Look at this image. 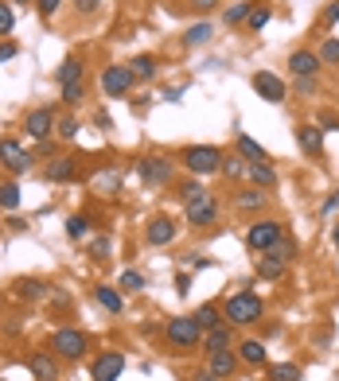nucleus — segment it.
<instances>
[{
    "mask_svg": "<svg viewBox=\"0 0 339 381\" xmlns=\"http://www.w3.org/2000/svg\"><path fill=\"white\" fill-rule=\"evenodd\" d=\"M164 339H168L172 350H191V346H199V339H203V327L195 323V315H176V319H168V327H164Z\"/></svg>",
    "mask_w": 339,
    "mask_h": 381,
    "instance_id": "nucleus-1",
    "label": "nucleus"
},
{
    "mask_svg": "<svg viewBox=\"0 0 339 381\" xmlns=\"http://www.w3.org/2000/svg\"><path fill=\"white\" fill-rule=\"evenodd\" d=\"M183 167L195 171V175H215V171H222V152L211 148V144H191L183 152Z\"/></svg>",
    "mask_w": 339,
    "mask_h": 381,
    "instance_id": "nucleus-2",
    "label": "nucleus"
},
{
    "mask_svg": "<svg viewBox=\"0 0 339 381\" xmlns=\"http://www.w3.org/2000/svg\"><path fill=\"white\" fill-rule=\"evenodd\" d=\"M261 299L257 296H250V292H238V296H231L226 299V308H222V315L234 323V327H246V323H257L261 319Z\"/></svg>",
    "mask_w": 339,
    "mask_h": 381,
    "instance_id": "nucleus-3",
    "label": "nucleus"
},
{
    "mask_svg": "<svg viewBox=\"0 0 339 381\" xmlns=\"http://www.w3.org/2000/svg\"><path fill=\"white\" fill-rule=\"evenodd\" d=\"M51 346H55V354L59 358H82L86 346H90V339H86L82 331H74V327H59V331L51 334Z\"/></svg>",
    "mask_w": 339,
    "mask_h": 381,
    "instance_id": "nucleus-4",
    "label": "nucleus"
},
{
    "mask_svg": "<svg viewBox=\"0 0 339 381\" xmlns=\"http://www.w3.org/2000/svg\"><path fill=\"white\" fill-rule=\"evenodd\" d=\"M281 238H285V230H281L277 222H257V226H250V234H246V245L257 253H269Z\"/></svg>",
    "mask_w": 339,
    "mask_h": 381,
    "instance_id": "nucleus-5",
    "label": "nucleus"
},
{
    "mask_svg": "<svg viewBox=\"0 0 339 381\" xmlns=\"http://www.w3.org/2000/svg\"><path fill=\"white\" fill-rule=\"evenodd\" d=\"M121 373H125V354H117V350L97 354L94 366H90V378H94V381H117Z\"/></svg>",
    "mask_w": 339,
    "mask_h": 381,
    "instance_id": "nucleus-6",
    "label": "nucleus"
},
{
    "mask_svg": "<svg viewBox=\"0 0 339 381\" xmlns=\"http://www.w3.org/2000/svg\"><path fill=\"white\" fill-rule=\"evenodd\" d=\"M254 90L261 101H269V106H277V101H285V94H289V86L281 82L273 71H257L254 74Z\"/></svg>",
    "mask_w": 339,
    "mask_h": 381,
    "instance_id": "nucleus-7",
    "label": "nucleus"
},
{
    "mask_svg": "<svg viewBox=\"0 0 339 381\" xmlns=\"http://www.w3.org/2000/svg\"><path fill=\"white\" fill-rule=\"evenodd\" d=\"M133 71L129 66H106L102 71V90H106V97H121L129 94V86H133Z\"/></svg>",
    "mask_w": 339,
    "mask_h": 381,
    "instance_id": "nucleus-8",
    "label": "nucleus"
},
{
    "mask_svg": "<svg viewBox=\"0 0 339 381\" xmlns=\"http://www.w3.org/2000/svg\"><path fill=\"white\" fill-rule=\"evenodd\" d=\"M183 214H187V222H191V226H211V222H215L218 218V203H215V195H203V199H195V203H187L183 206Z\"/></svg>",
    "mask_w": 339,
    "mask_h": 381,
    "instance_id": "nucleus-9",
    "label": "nucleus"
},
{
    "mask_svg": "<svg viewBox=\"0 0 339 381\" xmlns=\"http://www.w3.org/2000/svg\"><path fill=\"white\" fill-rule=\"evenodd\" d=\"M137 171H141V179H145V183L160 187V183H168V179H172V160H164V156H148V160H141V164H137Z\"/></svg>",
    "mask_w": 339,
    "mask_h": 381,
    "instance_id": "nucleus-10",
    "label": "nucleus"
},
{
    "mask_svg": "<svg viewBox=\"0 0 339 381\" xmlns=\"http://www.w3.org/2000/svg\"><path fill=\"white\" fill-rule=\"evenodd\" d=\"M0 160H4V167L16 171V175H24L27 167H32V156H27L24 148L12 140V136H8V140H0Z\"/></svg>",
    "mask_w": 339,
    "mask_h": 381,
    "instance_id": "nucleus-11",
    "label": "nucleus"
},
{
    "mask_svg": "<svg viewBox=\"0 0 339 381\" xmlns=\"http://www.w3.org/2000/svg\"><path fill=\"white\" fill-rule=\"evenodd\" d=\"M24 129H27V136L47 140V132L55 129V113H51V109H32V113H27V121H24Z\"/></svg>",
    "mask_w": 339,
    "mask_h": 381,
    "instance_id": "nucleus-12",
    "label": "nucleus"
},
{
    "mask_svg": "<svg viewBox=\"0 0 339 381\" xmlns=\"http://www.w3.org/2000/svg\"><path fill=\"white\" fill-rule=\"evenodd\" d=\"M289 71L296 74V78H316V71H320V55H312V51H292Z\"/></svg>",
    "mask_w": 339,
    "mask_h": 381,
    "instance_id": "nucleus-13",
    "label": "nucleus"
},
{
    "mask_svg": "<svg viewBox=\"0 0 339 381\" xmlns=\"http://www.w3.org/2000/svg\"><path fill=\"white\" fill-rule=\"evenodd\" d=\"M296 144H301L308 156H320L324 152V129H320V125H301V129H296Z\"/></svg>",
    "mask_w": 339,
    "mask_h": 381,
    "instance_id": "nucleus-14",
    "label": "nucleus"
},
{
    "mask_svg": "<svg viewBox=\"0 0 339 381\" xmlns=\"http://www.w3.org/2000/svg\"><path fill=\"white\" fill-rule=\"evenodd\" d=\"M246 179L257 183V187H277V171L266 160H246Z\"/></svg>",
    "mask_w": 339,
    "mask_h": 381,
    "instance_id": "nucleus-15",
    "label": "nucleus"
},
{
    "mask_svg": "<svg viewBox=\"0 0 339 381\" xmlns=\"http://www.w3.org/2000/svg\"><path fill=\"white\" fill-rule=\"evenodd\" d=\"M207 366H211L215 378H231L234 369H238V358H234L231 346H226V350H211V354H207Z\"/></svg>",
    "mask_w": 339,
    "mask_h": 381,
    "instance_id": "nucleus-16",
    "label": "nucleus"
},
{
    "mask_svg": "<svg viewBox=\"0 0 339 381\" xmlns=\"http://www.w3.org/2000/svg\"><path fill=\"white\" fill-rule=\"evenodd\" d=\"M27 369L36 373V381H59V362L51 354H32L27 358Z\"/></svg>",
    "mask_w": 339,
    "mask_h": 381,
    "instance_id": "nucleus-17",
    "label": "nucleus"
},
{
    "mask_svg": "<svg viewBox=\"0 0 339 381\" xmlns=\"http://www.w3.org/2000/svg\"><path fill=\"white\" fill-rule=\"evenodd\" d=\"M90 187H94L97 195H117V190H121V167H106V171H97V175L90 179Z\"/></svg>",
    "mask_w": 339,
    "mask_h": 381,
    "instance_id": "nucleus-18",
    "label": "nucleus"
},
{
    "mask_svg": "<svg viewBox=\"0 0 339 381\" xmlns=\"http://www.w3.org/2000/svg\"><path fill=\"white\" fill-rule=\"evenodd\" d=\"M176 238V222H172V218H152V222H148V245H168V241Z\"/></svg>",
    "mask_w": 339,
    "mask_h": 381,
    "instance_id": "nucleus-19",
    "label": "nucleus"
},
{
    "mask_svg": "<svg viewBox=\"0 0 339 381\" xmlns=\"http://www.w3.org/2000/svg\"><path fill=\"white\" fill-rule=\"evenodd\" d=\"M257 276H261V280H281V276H285V257H277L273 249L261 253V261H257Z\"/></svg>",
    "mask_w": 339,
    "mask_h": 381,
    "instance_id": "nucleus-20",
    "label": "nucleus"
},
{
    "mask_svg": "<svg viewBox=\"0 0 339 381\" xmlns=\"http://www.w3.org/2000/svg\"><path fill=\"white\" fill-rule=\"evenodd\" d=\"M94 296H97V304L106 311H113V315H121V308H125V299H121V292L117 288H109V284H97L94 288Z\"/></svg>",
    "mask_w": 339,
    "mask_h": 381,
    "instance_id": "nucleus-21",
    "label": "nucleus"
},
{
    "mask_svg": "<svg viewBox=\"0 0 339 381\" xmlns=\"http://www.w3.org/2000/svg\"><path fill=\"white\" fill-rule=\"evenodd\" d=\"M238 358L250 362V366H261V362H266V346L257 343V339H246V343L238 346Z\"/></svg>",
    "mask_w": 339,
    "mask_h": 381,
    "instance_id": "nucleus-22",
    "label": "nucleus"
},
{
    "mask_svg": "<svg viewBox=\"0 0 339 381\" xmlns=\"http://www.w3.org/2000/svg\"><path fill=\"white\" fill-rule=\"evenodd\" d=\"M226 346H231V327L218 323V327L207 331V354H211V350H226Z\"/></svg>",
    "mask_w": 339,
    "mask_h": 381,
    "instance_id": "nucleus-23",
    "label": "nucleus"
},
{
    "mask_svg": "<svg viewBox=\"0 0 339 381\" xmlns=\"http://www.w3.org/2000/svg\"><path fill=\"white\" fill-rule=\"evenodd\" d=\"M82 78V59H62V66H59V86H71V82H78Z\"/></svg>",
    "mask_w": 339,
    "mask_h": 381,
    "instance_id": "nucleus-24",
    "label": "nucleus"
},
{
    "mask_svg": "<svg viewBox=\"0 0 339 381\" xmlns=\"http://www.w3.org/2000/svg\"><path fill=\"white\" fill-rule=\"evenodd\" d=\"M234 206H238V210H261V206H266V190H242V195L234 199Z\"/></svg>",
    "mask_w": 339,
    "mask_h": 381,
    "instance_id": "nucleus-25",
    "label": "nucleus"
},
{
    "mask_svg": "<svg viewBox=\"0 0 339 381\" xmlns=\"http://www.w3.org/2000/svg\"><path fill=\"white\" fill-rule=\"evenodd\" d=\"M211 36H215V27H211V24H195V27L183 32V43H187V47H199V43H207Z\"/></svg>",
    "mask_w": 339,
    "mask_h": 381,
    "instance_id": "nucleus-26",
    "label": "nucleus"
},
{
    "mask_svg": "<svg viewBox=\"0 0 339 381\" xmlns=\"http://www.w3.org/2000/svg\"><path fill=\"white\" fill-rule=\"evenodd\" d=\"M129 71H133V78H152V74H156V59H152V55H137V59L129 62Z\"/></svg>",
    "mask_w": 339,
    "mask_h": 381,
    "instance_id": "nucleus-27",
    "label": "nucleus"
},
{
    "mask_svg": "<svg viewBox=\"0 0 339 381\" xmlns=\"http://www.w3.org/2000/svg\"><path fill=\"white\" fill-rule=\"evenodd\" d=\"M238 156H246V160H266V148L254 140V136H238Z\"/></svg>",
    "mask_w": 339,
    "mask_h": 381,
    "instance_id": "nucleus-28",
    "label": "nucleus"
},
{
    "mask_svg": "<svg viewBox=\"0 0 339 381\" xmlns=\"http://www.w3.org/2000/svg\"><path fill=\"white\" fill-rule=\"evenodd\" d=\"M269 381H301V369L292 362H281V366H269Z\"/></svg>",
    "mask_w": 339,
    "mask_h": 381,
    "instance_id": "nucleus-29",
    "label": "nucleus"
},
{
    "mask_svg": "<svg viewBox=\"0 0 339 381\" xmlns=\"http://www.w3.org/2000/svg\"><path fill=\"white\" fill-rule=\"evenodd\" d=\"M195 323H199L203 331H211V327H218V308H215V304H203V308L195 311Z\"/></svg>",
    "mask_w": 339,
    "mask_h": 381,
    "instance_id": "nucleus-30",
    "label": "nucleus"
},
{
    "mask_svg": "<svg viewBox=\"0 0 339 381\" xmlns=\"http://www.w3.org/2000/svg\"><path fill=\"white\" fill-rule=\"evenodd\" d=\"M0 206H4V210H16V206H20V187H16V183H4V187H0Z\"/></svg>",
    "mask_w": 339,
    "mask_h": 381,
    "instance_id": "nucleus-31",
    "label": "nucleus"
},
{
    "mask_svg": "<svg viewBox=\"0 0 339 381\" xmlns=\"http://www.w3.org/2000/svg\"><path fill=\"white\" fill-rule=\"evenodd\" d=\"M222 171H226L231 179H242L246 175V160L242 156H222Z\"/></svg>",
    "mask_w": 339,
    "mask_h": 381,
    "instance_id": "nucleus-32",
    "label": "nucleus"
},
{
    "mask_svg": "<svg viewBox=\"0 0 339 381\" xmlns=\"http://www.w3.org/2000/svg\"><path fill=\"white\" fill-rule=\"evenodd\" d=\"M320 62L339 66V39H324V47H320Z\"/></svg>",
    "mask_w": 339,
    "mask_h": 381,
    "instance_id": "nucleus-33",
    "label": "nucleus"
},
{
    "mask_svg": "<svg viewBox=\"0 0 339 381\" xmlns=\"http://www.w3.org/2000/svg\"><path fill=\"white\" fill-rule=\"evenodd\" d=\"M74 175V160H55L47 167V179H71Z\"/></svg>",
    "mask_w": 339,
    "mask_h": 381,
    "instance_id": "nucleus-34",
    "label": "nucleus"
},
{
    "mask_svg": "<svg viewBox=\"0 0 339 381\" xmlns=\"http://www.w3.org/2000/svg\"><path fill=\"white\" fill-rule=\"evenodd\" d=\"M250 12H254L250 4H234V8L222 12V20H226V24H242V20H250Z\"/></svg>",
    "mask_w": 339,
    "mask_h": 381,
    "instance_id": "nucleus-35",
    "label": "nucleus"
},
{
    "mask_svg": "<svg viewBox=\"0 0 339 381\" xmlns=\"http://www.w3.org/2000/svg\"><path fill=\"white\" fill-rule=\"evenodd\" d=\"M117 284H121V292H141V288H145V280H141V273H121V280H117Z\"/></svg>",
    "mask_w": 339,
    "mask_h": 381,
    "instance_id": "nucleus-36",
    "label": "nucleus"
},
{
    "mask_svg": "<svg viewBox=\"0 0 339 381\" xmlns=\"http://www.w3.org/2000/svg\"><path fill=\"white\" fill-rule=\"evenodd\" d=\"M67 234H71L74 241H82V238H86V218H82V214H74L71 222H67Z\"/></svg>",
    "mask_w": 339,
    "mask_h": 381,
    "instance_id": "nucleus-37",
    "label": "nucleus"
},
{
    "mask_svg": "<svg viewBox=\"0 0 339 381\" xmlns=\"http://www.w3.org/2000/svg\"><path fill=\"white\" fill-rule=\"evenodd\" d=\"M62 101H67V106H78V101H82V82L62 86Z\"/></svg>",
    "mask_w": 339,
    "mask_h": 381,
    "instance_id": "nucleus-38",
    "label": "nucleus"
},
{
    "mask_svg": "<svg viewBox=\"0 0 339 381\" xmlns=\"http://www.w3.org/2000/svg\"><path fill=\"white\" fill-rule=\"evenodd\" d=\"M203 195H207V187H203V183H183V206H187V203H195V199H203Z\"/></svg>",
    "mask_w": 339,
    "mask_h": 381,
    "instance_id": "nucleus-39",
    "label": "nucleus"
},
{
    "mask_svg": "<svg viewBox=\"0 0 339 381\" xmlns=\"http://www.w3.org/2000/svg\"><path fill=\"white\" fill-rule=\"evenodd\" d=\"M320 129H324V132L339 129V113H336V109H324V113H320Z\"/></svg>",
    "mask_w": 339,
    "mask_h": 381,
    "instance_id": "nucleus-40",
    "label": "nucleus"
},
{
    "mask_svg": "<svg viewBox=\"0 0 339 381\" xmlns=\"http://www.w3.org/2000/svg\"><path fill=\"white\" fill-rule=\"evenodd\" d=\"M8 32H12V8L0 0V36H8Z\"/></svg>",
    "mask_w": 339,
    "mask_h": 381,
    "instance_id": "nucleus-41",
    "label": "nucleus"
},
{
    "mask_svg": "<svg viewBox=\"0 0 339 381\" xmlns=\"http://www.w3.org/2000/svg\"><path fill=\"white\" fill-rule=\"evenodd\" d=\"M266 24H269V8H254V12H250V27H254V32H261Z\"/></svg>",
    "mask_w": 339,
    "mask_h": 381,
    "instance_id": "nucleus-42",
    "label": "nucleus"
},
{
    "mask_svg": "<svg viewBox=\"0 0 339 381\" xmlns=\"http://www.w3.org/2000/svg\"><path fill=\"white\" fill-rule=\"evenodd\" d=\"M59 132H62V136H67V140H74V136H78V121L62 117V121H59Z\"/></svg>",
    "mask_w": 339,
    "mask_h": 381,
    "instance_id": "nucleus-43",
    "label": "nucleus"
},
{
    "mask_svg": "<svg viewBox=\"0 0 339 381\" xmlns=\"http://www.w3.org/2000/svg\"><path fill=\"white\" fill-rule=\"evenodd\" d=\"M20 292L24 296H43V284L39 280H20Z\"/></svg>",
    "mask_w": 339,
    "mask_h": 381,
    "instance_id": "nucleus-44",
    "label": "nucleus"
},
{
    "mask_svg": "<svg viewBox=\"0 0 339 381\" xmlns=\"http://www.w3.org/2000/svg\"><path fill=\"white\" fill-rule=\"evenodd\" d=\"M296 94H301V97L316 94V78H296Z\"/></svg>",
    "mask_w": 339,
    "mask_h": 381,
    "instance_id": "nucleus-45",
    "label": "nucleus"
},
{
    "mask_svg": "<svg viewBox=\"0 0 339 381\" xmlns=\"http://www.w3.org/2000/svg\"><path fill=\"white\" fill-rule=\"evenodd\" d=\"M331 24H339V0L324 8V27H331Z\"/></svg>",
    "mask_w": 339,
    "mask_h": 381,
    "instance_id": "nucleus-46",
    "label": "nucleus"
},
{
    "mask_svg": "<svg viewBox=\"0 0 339 381\" xmlns=\"http://www.w3.org/2000/svg\"><path fill=\"white\" fill-rule=\"evenodd\" d=\"M90 253H94V257H109V238H94Z\"/></svg>",
    "mask_w": 339,
    "mask_h": 381,
    "instance_id": "nucleus-47",
    "label": "nucleus"
},
{
    "mask_svg": "<svg viewBox=\"0 0 339 381\" xmlns=\"http://www.w3.org/2000/svg\"><path fill=\"white\" fill-rule=\"evenodd\" d=\"M36 4H39V12L43 16H55V8H59L62 0H36Z\"/></svg>",
    "mask_w": 339,
    "mask_h": 381,
    "instance_id": "nucleus-48",
    "label": "nucleus"
},
{
    "mask_svg": "<svg viewBox=\"0 0 339 381\" xmlns=\"http://www.w3.org/2000/svg\"><path fill=\"white\" fill-rule=\"evenodd\" d=\"M16 59V43H0V62Z\"/></svg>",
    "mask_w": 339,
    "mask_h": 381,
    "instance_id": "nucleus-49",
    "label": "nucleus"
},
{
    "mask_svg": "<svg viewBox=\"0 0 339 381\" xmlns=\"http://www.w3.org/2000/svg\"><path fill=\"white\" fill-rule=\"evenodd\" d=\"M74 4H78V12H94L102 0H74Z\"/></svg>",
    "mask_w": 339,
    "mask_h": 381,
    "instance_id": "nucleus-50",
    "label": "nucleus"
},
{
    "mask_svg": "<svg viewBox=\"0 0 339 381\" xmlns=\"http://www.w3.org/2000/svg\"><path fill=\"white\" fill-rule=\"evenodd\" d=\"M176 288H180V296H187V288H191V276L180 273V280H176Z\"/></svg>",
    "mask_w": 339,
    "mask_h": 381,
    "instance_id": "nucleus-51",
    "label": "nucleus"
},
{
    "mask_svg": "<svg viewBox=\"0 0 339 381\" xmlns=\"http://www.w3.org/2000/svg\"><path fill=\"white\" fill-rule=\"evenodd\" d=\"M195 381H218V378L211 373V366H203V369H195Z\"/></svg>",
    "mask_w": 339,
    "mask_h": 381,
    "instance_id": "nucleus-52",
    "label": "nucleus"
},
{
    "mask_svg": "<svg viewBox=\"0 0 339 381\" xmlns=\"http://www.w3.org/2000/svg\"><path fill=\"white\" fill-rule=\"evenodd\" d=\"M336 206H339V190H336V195H327V203H324V214H331Z\"/></svg>",
    "mask_w": 339,
    "mask_h": 381,
    "instance_id": "nucleus-53",
    "label": "nucleus"
},
{
    "mask_svg": "<svg viewBox=\"0 0 339 381\" xmlns=\"http://www.w3.org/2000/svg\"><path fill=\"white\" fill-rule=\"evenodd\" d=\"M191 4H195V8H203V12H207V8H215L218 0H191Z\"/></svg>",
    "mask_w": 339,
    "mask_h": 381,
    "instance_id": "nucleus-54",
    "label": "nucleus"
},
{
    "mask_svg": "<svg viewBox=\"0 0 339 381\" xmlns=\"http://www.w3.org/2000/svg\"><path fill=\"white\" fill-rule=\"evenodd\" d=\"M331 241H336V249H339V226H336V230H331Z\"/></svg>",
    "mask_w": 339,
    "mask_h": 381,
    "instance_id": "nucleus-55",
    "label": "nucleus"
}]
</instances>
